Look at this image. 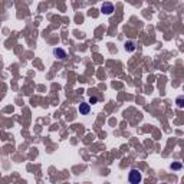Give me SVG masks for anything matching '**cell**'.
Masks as SVG:
<instances>
[{"mask_svg": "<svg viewBox=\"0 0 184 184\" xmlns=\"http://www.w3.org/2000/svg\"><path fill=\"white\" fill-rule=\"evenodd\" d=\"M128 180L132 184H138L141 181V173L138 170H131L130 171V175H128Z\"/></svg>", "mask_w": 184, "mask_h": 184, "instance_id": "6da1fadb", "label": "cell"}, {"mask_svg": "<svg viewBox=\"0 0 184 184\" xmlns=\"http://www.w3.org/2000/svg\"><path fill=\"white\" fill-rule=\"evenodd\" d=\"M101 12H102L104 15H111V13L114 12V5L109 3V2H105V3L101 6Z\"/></svg>", "mask_w": 184, "mask_h": 184, "instance_id": "7a4b0ae2", "label": "cell"}, {"mask_svg": "<svg viewBox=\"0 0 184 184\" xmlns=\"http://www.w3.org/2000/svg\"><path fill=\"white\" fill-rule=\"evenodd\" d=\"M91 111V104H81L79 105V112L81 115H88Z\"/></svg>", "mask_w": 184, "mask_h": 184, "instance_id": "3957f363", "label": "cell"}, {"mask_svg": "<svg viewBox=\"0 0 184 184\" xmlns=\"http://www.w3.org/2000/svg\"><path fill=\"white\" fill-rule=\"evenodd\" d=\"M53 55H55L56 58H59V59H65V58H66V52H65L63 49H60V48L53 49Z\"/></svg>", "mask_w": 184, "mask_h": 184, "instance_id": "277c9868", "label": "cell"}, {"mask_svg": "<svg viewBox=\"0 0 184 184\" xmlns=\"http://www.w3.org/2000/svg\"><path fill=\"white\" fill-rule=\"evenodd\" d=\"M125 49H127L128 52H134V50H135L134 42H127V43H125Z\"/></svg>", "mask_w": 184, "mask_h": 184, "instance_id": "5b68a950", "label": "cell"}, {"mask_svg": "<svg viewBox=\"0 0 184 184\" xmlns=\"http://www.w3.org/2000/svg\"><path fill=\"white\" fill-rule=\"evenodd\" d=\"M177 105H178V108H183V107H184V104H183V98H181V97H178V98H177Z\"/></svg>", "mask_w": 184, "mask_h": 184, "instance_id": "8992f818", "label": "cell"}, {"mask_svg": "<svg viewBox=\"0 0 184 184\" xmlns=\"http://www.w3.org/2000/svg\"><path fill=\"white\" fill-rule=\"evenodd\" d=\"M97 102H98V98H97V97H91V98H89V104L94 105V104H97Z\"/></svg>", "mask_w": 184, "mask_h": 184, "instance_id": "52a82bcc", "label": "cell"}, {"mask_svg": "<svg viewBox=\"0 0 184 184\" xmlns=\"http://www.w3.org/2000/svg\"><path fill=\"white\" fill-rule=\"evenodd\" d=\"M171 168H174V170H180V168H181V164H180V163H175V164H173V165H171Z\"/></svg>", "mask_w": 184, "mask_h": 184, "instance_id": "ba28073f", "label": "cell"}]
</instances>
